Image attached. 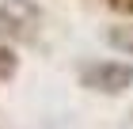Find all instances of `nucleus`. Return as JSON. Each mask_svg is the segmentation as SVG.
<instances>
[{
	"mask_svg": "<svg viewBox=\"0 0 133 129\" xmlns=\"http://www.w3.org/2000/svg\"><path fill=\"white\" fill-rule=\"evenodd\" d=\"M110 42L118 46V50H129L133 53V30H129V34H125V30H110Z\"/></svg>",
	"mask_w": 133,
	"mask_h": 129,
	"instance_id": "obj_2",
	"label": "nucleus"
},
{
	"mask_svg": "<svg viewBox=\"0 0 133 129\" xmlns=\"http://www.w3.org/2000/svg\"><path fill=\"white\" fill-rule=\"evenodd\" d=\"M114 8H125V11H133V0H110Z\"/></svg>",
	"mask_w": 133,
	"mask_h": 129,
	"instance_id": "obj_4",
	"label": "nucleus"
},
{
	"mask_svg": "<svg viewBox=\"0 0 133 129\" xmlns=\"http://www.w3.org/2000/svg\"><path fill=\"white\" fill-rule=\"evenodd\" d=\"M0 72H11V57L8 53H0Z\"/></svg>",
	"mask_w": 133,
	"mask_h": 129,
	"instance_id": "obj_3",
	"label": "nucleus"
},
{
	"mask_svg": "<svg viewBox=\"0 0 133 129\" xmlns=\"http://www.w3.org/2000/svg\"><path fill=\"white\" fill-rule=\"evenodd\" d=\"M84 80L99 91H122V87H129L133 69H125V65H95V69L84 72Z\"/></svg>",
	"mask_w": 133,
	"mask_h": 129,
	"instance_id": "obj_1",
	"label": "nucleus"
}]
</instances>
